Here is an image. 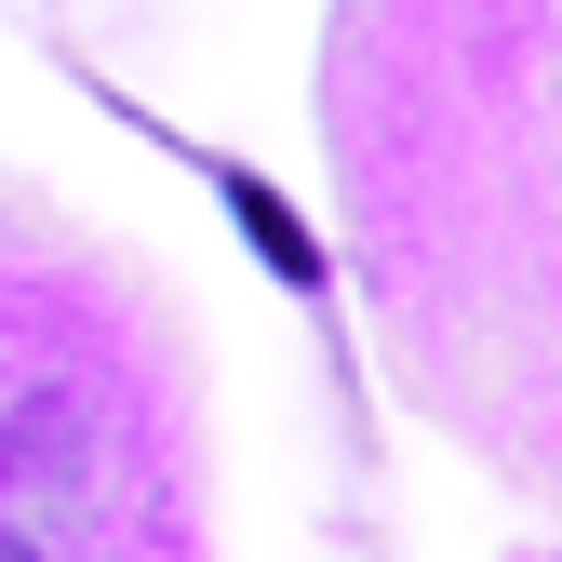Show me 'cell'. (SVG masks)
<instances>
[{
  "label": "cell",
  "instance_id": "6da1fadb",
  "mask_svg": "<svg viewBox=\"0 0 562 562\" xmlns=\"http://www.w3.org/2000/svg\"><path fill=\"white\" fill-rule=\"evenodd\" d=\"M228 201H241V228L268 241V268H295V281H308V241H295V215H281L268 188H241V175H228Z\"/></svg>",
  "mask_w": 562,
  "mask_h": 562
}]
</instances>
